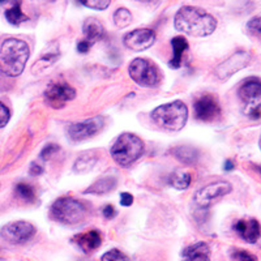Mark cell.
<instances>
[{
    "instance_id": "13",
    "label": "cell",
    "mask_w": 261,
    "mask_h": 261,
    "mask_svg": "<svg viewBox=\"0 0 261 261\" xmlns=\"http://www.w3.org/2000/svg\"><path fill=\"white\" fill-rule=\"evenodd\" d=\"M196 119L201 122H213L214 119L220 118L221 107L213 95H202L193 106Z\"/></svg>"
},
{
    "instance_id": "19",
    "label": "cell",
    "mask_w": 261,
    "mask_h": 261,
    "mask_svg": "<svg viewBox=\"0 0 261 261\" xmlns=\"http://www.w3.org/2000/svg\"><path fill=\"white\" fill-rule=\"evenodd\" d=\"M171 46L174 53H172V59L170 60V67L174 69H178L181 65L184 51L188 48V42L184 37L178 36L171 39Z\"/></svg>"
},
{
    "instance_id": "8",
    "label": "cell",
    "mask_w": 261,
    "mask_h": 261,
    "mask_svg": "<svg viewBox=\"0 0 261 261\" xmlns=\"http://www.w3.org/2000/svg\"><path fill=\"white\" fill-rule=\"evenodd\" d=\"M36 234V227L27 221L9 222L0 230V237L12 244H24Z\"/></svg>"
},
{
    "instance_id": "17",
    "label": "cell",
    "mask_w": 261,
    "mask_h": 261,
    "mask_svg": "<svg viewBox=\"0 0 261 261\" xmlns=\"http://www.w3.org/2000/svg\"><path fill=\"white\" fill-rule=\"evenodd\" d=\"M181 261H211V248L205 242L191 244L183 249Z\"/></svg>"
},
{
    "instance_id": "22",
    "label": "cell",
    "mask_w": 261,
    "mask_h": 261,
    "mask_svg": "<svg viewBox=\"0 0 261 261\" xmlns=\"http://www.w3.org/2000/svg\"><path fill=\"white\" fill-rule=\"evenodd\" d=\"M98 157L95 151H86L83 153L80 157L77 158L76 163H74V170L77 172H86L90 171L93 169V166L97 162Z\"/></svg>"
},
{
    "instance_id": "31",
    "label": "cell",
    "mask_w": 261,
    "mask_h": 261,
    "mask_svg": "<svg viewBox=\"0 0 261 261\" xmlns=\"http://www.w3.org/2000/svg\"><path fill=\"white\" fill-rule=\"evenodd\" d=\"M9 118H11V113H9L8 107L0 102V128L6 127L8 124Z\"/></svg>"
},
{
    "instance_id": "9",
    "label": "cell",
    "mask_w": 261,
    "mask_h": 261,
    "mask_svg": "<svg viewBox=\"0 0 261 261\" xmlns=\"http://www.w3.org/2000/svg\"><path fill=\"white\" fill-rule=\"evenodd\" d=\"M232 191V186L226 180H217L200 188L195 195V202L201 208H209L216 200L228 195Z\"/></svg>"
},
{
    "instance_id": "28",
    "label": "cell",
    "mask_w": 261,
    "mask_h": 261,
    "mask_svg": "<svg viewBox=\"0 0 261 261\" xmlns=\"http://www.w3.org/2000/svg\"><path fill=\"white\" fill-rule=\"evenodd\" d=\"M83 6L88 7L90 9H97V11H103L110 6L111 0H80Z\"/></svg>"
},
{
    "instance_id": "10",
    "label": "cell",
    "mask_w": 261,
    "mask_h": 261,
    "mask_svg": "<svg viewBox=\"0 0 261 261\" xmlns=\"http://www.w3.org/2000/svg\"><path fill=\"white\" fill-rule=\"evenodd\" d=\"M74 97H76V90L68 84L53 83L45 90L46 101L54 109H62L67 102L74 99Z\"/></svg>"
},
{
    "instance_id": "3",
    "label": "cell",
    "mask_w": 261,
    "mask_h": 261,
    "mask_svg": "<svg viewBox=\"0 0 261 261\" xmlns=\"http://www.w3.org/2000/svg\"><path fill=\"white\" fill-rule=\"evenodd\" d=\"M151 119L158 127L167 130H180L188 119V109L181 101L161 105L151 111Z\"/></svg>"
},
{
    "instance_id": "12",
    "label": "cell",
    "mask_w": 261,
    "mask_h": 261,
    "mask_svg": "<svg viewBox=\"0 0 261 261\" xmlns=\"http://www.w3.org/2000/svg\"><path fill=\"white\" fill-rule=\"evenodd\" d=\"M103 125L105 119L102 116H94V118L86 119L81 123L72 124L68 128V135L73 141H81V140L89 139V137L97 135Z\"/></svg>"
},
{
    "instance_id": "21",
    "label": "cell",
    "mask_w": 261,
    "mask_h": 261,
    "mask_svg": "<svg viewBox=\"0 0 261 261\" xmlns=\"http://www.w3.org/2000/svg\"><path fill=\"white\" fill-rule=\"evenodd\" d=\"M191 180H192L191 174L187 171H184V170L178 169L172 172L171 175H170V184H171L172 187L175 188V190H179V191L187 190V188L190 187Z\"/></svg>"
},
{
    "instance_id": "24",
    "label": "cell",
    "mask_w": 261,
    "mask_h": 261,
    "mask_svg": "<svg viewBox=\"0 0 261 261\" xmlns=\"http://www.w3.org/2000/svg\"><path fill=\"white\" fill-rule=\"evenodd\" d=\"M6 18L9 24L12 25H20L21 22L29 20L28 16L24 15L21 11V0H16L15 4L8 11H6Z\"/></svg>"
},
{
    "instance_id": "7",
    "label": "cell",
    "mask_w": 261,
    "mask_h": 261,
    "mask_svg": "<svg viewBox=\"0 0 261 261\" xmlns=\"http://www.w3.org/2000/svg\"><path fill=\"white\" fill-rule=\"evenodd\" d=\"M128 72H129L130 79L141 86H155L160 83V74H158L157 68L153 63L146 59L137 58L132 60Z\"/></svg>"
},
{
    "instance_id": "36",
    "label": "cell",
    "mask_w": 261,
    "mask_h": 261,
    "mask_svg": "<svg viewBox=\"0 0 261 261\" xmlns=\"http://www.w3.org/2000/svg\"><path fill=\"white\" fill-rule=\"evenodd\" d=\"M42 172H43V169H42L39 165H37V163H33L32 167H30V174L36 176V175H41Z\"/></svg>"
},
{
    "instance_id": "14",
    "label": "cell",
    "mask_w": 261,
    "mask_h": 261,
    "mask_svg": "<svg viewBox=\"0 0 261 261\" xmlns=\"http://www.w3.org/2000/svg\"><path fill=\"white\" fill-rule=\"evenodd\" d=\"M155 33L151 29H136L124 37V45L134 51H145L154 45Z\"/></svg>"
},
{
    "instance_id": "20",
    "label": "cell",
    "mask_w": 261,
    "mask_h": 261,
    "mask_svg": "<svg viewBox=\"0 0 261 261\" xmlns=\"http://www.w3.org/2000/svg\"><path fill=\"white\" fill-rule=\"evenodd\" d=\"M172 154L176 160L186 165H193L199 161V150L192 146H178V148L172 149Z\"/></svg>"
},
{
    "instance_id": "38",
    "label": "cell",
    "mask_w": 261,
    "mask_h": 261,
    "mask_svg": "<svg viewBox=\"0 0 261 261\" xmlns=\"http://www.w3.org/2000/svg\"><path fill=\"white\" fill-rule=\"evenodd\" d=\"M139 2H144V3H151V2H155V0H139Z\"/></svg>"
},
{
    "instance_id": "39",
    "label": "cell",
    "mask_w": 261,
    "mask_h": 261,
    "mask_svg": "<svg viewBox=\"0 0 261 261\" xmlns=\"http://www.w3.org/2000/svg\"><path fill=\"white\" fill-rule=\"evenodd\" d=\"M255 170H256V171L261 172V166H255Z\"/></svg>"
},
{
    "instance_id": "15",
    "label": "cell",
    "mask_w": 261,
    "mask_h": 261,
    "mask_svg": "<svg viewBox=\"0 0 261 261\" xmlns=\"http://www.w3.org/2000/svg\"><path fill=\"white\" fill-rule=\"evenodd\" d=\"M234 230L237 234L246 241L247 243H256L261 237V226L255 218H247V220L238 221L234 225Z\"/></svg>"
},
{
    "instance_id": "37",
    "label": "cell",
    "mask_w": 261,
    "mask_h": 261,
    "mask_svg": "<svg viewBox=\"0 0 261 261\" xmlns=\"http://www.w3.org/2000/svg\"><path fill=\"white\" fill-rule=\"evenodd\" d=\"M235 167V163L232 162L231 160H227L225 162V165H223V169L226 170V171H231V170H234Z\"/></svg>"
},
{
    "instance_id": "30",
    "label": "cell",
    "mask_w": 261,
    "mask_h": 261,
    "mask_svg": "<svg viewBox=\"0 0 261 261\" xmlns=\"http://www.w3.org/2000/svg\"><path fill=\"white\" fill-rule=\"evenodd\" d=\"M247 28L252 33H255L258 38H261V16L251 18L247 24Z\"/></svg>"
},
{
    "instance_id": "2",
    "label": "cell",
    "mask_w": 261,
    "mask_h": 261,
    "mask_svg": "<svg viewBox=\"0 0 261 261\" xmlns=\"http://www.w3.org/2000/svg\"><path fill=\"white\" fill-rule=\"evenodd\" d=\"M30 50L27 42L9 38L0 47V72L9 77H17L25 69Z\"/></svg>"
},
{
    "instance_id": "16",
    "label": "cell",
    "mask_w": 261,
    "mask_h": 261,
    "mask_svg": "<svg viewBox=\"0 0 261 261\" xmlns=\"http://www.w3.org/2000/svg\"><path fill=\"white\" fill-rule=\"evenodd\" d=\"M72 242H73L83 252L90 253L101 247L102 237L101 234H99V231H97V230H90V231L76 235V237L72 239Z\"/></svg>"
},
{
    "instance_id": "18",
    "label": "cell",
    "mask_w": 261,
    "mask_h": 261,
    "mask_svg": "<svg viewBox=\"0 0 261 261\" xmlns=\"http://www.w3.org/2000/svg\"><path fill=\"white\" fill-rule=\"evenodd\" d=\"M83 32L86 41H89L92 45L105 36L103 25H102L101 21L95 17L86 18L83 25Z\"/></svg>"
},
{
    "instance_id": "27",
    "label": "cell",
    "mask_w": 261,
    "mask_h": 261,
    "mask_svg": "<svg viewBox=\"0 0 261 261\" xmlns=\"http://www.w3.org/2000/svg\"><path fill=\"white\" fill-rule=\"evenodd\" d=\"M101 261H130V258L125 253H123L122 251L114 248L107 251L101 257Z\"/></svg>"
},
{
    "instance_id": "26",
    "label": "cell",
    "mask_w": 261,
    "mask_h": 261,
    "mask_svg": "<svg viewBox=\"0 0 261 261\" xmlns=\"http://www.w3.org/2000/svg\"><path fill=\"white\" fill-rule=\"evenodd\" d=\"M114 22L119 29H124L132 22V15L127 8H119L114 13Z\"/></svg>"
},
{
    "instance_id": "29",
    "label": "cell",
    "mask_w": 261,
    "mask_h": 261,
    "mask_svg": "<svg viewBox=\"0 0 261 261\" xmlns=\"http://www.w3.org/2000/svg\"><path fill=\"white\" fill-rule=\"evenodd\" d=\"M232 260L234 261H257V257L252 253H249L248 251H243V249H237L232 252Z\"/></svg>"
},
{
    "instance_id": "25",
    "label": "cell",
    "mask_w": 261,
    "mask_h": 261,
    "mask_svg": "<svg viewBox=\"0 0 261 261\" xmlns=\"http://www.w3.org/2000/svg\"><path fill=\"white\" fill-rule=\"evenodd\" d=\"M16 195L18 199H21L25 202H34L36 201V192L32 186L27 183H18L16 186Z\"/></svg>"
},
{
    "instance_id": "1",
    "label": "cell",
    "mask_w": 261,
    "mask_h": 261,
    "mask_svg": "<svg viewBox=\"0 0 261 261\" xmlns=\"http://www.w3.org/2000/svg\"><path fill=\"white\" fill-rule=\"evenodd\" d=\"M174 25L178 32L192 37H208L217 29L214 16L197 7H181L174 18Z\"/></svg>"
},
{
    "instance_id": "33",
    "label": "cell",
    "mask_w": 261,
    "mask_h": 261,
    "mask_svg": "<svg viewBox=\"0 0 261 261\" xmlns=\"http://www.w3.org/2000/svg\"><path fill=\"white\" fill-rule=\"evenodd\" d=\"M120 204L123 206H130V205L134 204V196L128 192H123L120 195Z\"/></svg>"
},
{
    "instance_id": "32",
    "label": "cell",
    "mask_w": 261,
    "mask_h": 261,
    "mask_svg": "<svg viewBox=\"0 0 261 261\" xmlns=\"http://www.w3.org/2000/svg\"><path fill=\"white\" fill-rule=\"evenodd\" d=\"M57 151H59V146L55 145V144H50V145H47L45 149H43V150H42L41 158L45 161L50 160V158L53 157V155L55 154Z\"/></svg>"
},
{
    "instance_id": "6",
    "label": "cell",
    "mask_w": 261,
    "mask_h": 261,
    "mask_svg": "<svg viewBox=\"0 0 261 261\" xmlns=\"http://www.w3.org/2000/svg\"><path fill=\"white\" fill-rule=\"evenodd\" d=\"M239 98L243 102V113L251 119L261 118V81L249 79L239 88Z\"/></svg>"
},
{
    "instance_id": "11",
    "label": "cell",
    "mask_w": 261,
    "mask_h": 261,
    "mask_svg": "<svg viewBox=\"0 0 261 261\" xmlns=\"http://www.w3.org/2000/svg\"><path fill=\"white\" fill-rule=\"evenodd\" d=\"M251 62V55L247 51H238V53L232 54L231 57L226 59L225 62L221 63L216 68L217 77L221 80H226V79L231 77L232 74L239 72L241 69L246 68L247 65Z\"/></svg>"
},
{
    "instance_id": "4",
    "label": "cell",
    "mask_w": 261,
    "mask_h": 261,
    "mask_svg": "<svg viewBox=\"0 0 261 261\" xmlns=\"http://www.w3.org/2000/svg\"><path fill=\"white\" fill-rule=\"evenodd\" d=\"M53 220L62 225L74 226L85 220L88 211L85 205L73 197H60L51 206Z\"/></svg>"
},
{
    "instance_id": "34",
    "label": "cell",
    "mask_w": 261,
    "mask_h": 261,
    "mask_svg": "<svg viewBox=\"0 0 261 261\" xmlns=\"http://www.w3.org/2000/svg\"><path fill=\"white\" fill-rule=\"evenodd\" d=\"M102 213H103L105 218H107V220H113L114 217L116 216V211L113 205H106V206L102 209Z\"/></svg>"
},
{
    "instance_id": "41",
    "label": "cell",
    "mask_w": 261,
    "mask_h": 261,
    "mask_svg": "<svg viewBox=\"0 0 261 261\" xmlns=\"http://www.w3.org/2000/svg\"><path fill=\"white\" fill-rule=\"evenodd\" d=\"M258 145H260V149H261V137H260V143H258Z\"/></svg>"
},
{
    "instance_id": "23",
    "label": "cell",
    "mask_w": 261,
    "mask_h": 261,
    "mask_svg": "<svg viewBox=\"0 0 261 261\" xmlns=\"http://www.w3.org/2000/svg\"><path fill=\"white\" fill-rule=\"evenodd\" d=\"M116 187V180L114 178L98 179L94 184H92L85 193H94V195H103V193L111 192Z\"/></svg>"
},
{
    "instance_id": "40",
    "label": "cell",
    "mask_w": 261,
    "mask_h": 261,
    "mask_svg": "<svg viewBox=\"0 0 261 261\" xmlns=\"http://www.w3.org/2000/svg\"><path fill=\"white\" fill-rule=\"evenodd\" d=\"M8 0H0V4H3V3H7Z\"/></svg>"
},
{
    "instance_id": "35",
    "label": "cell",
    "mask_w": 261,
    "mask_h": 261,
    "mask_svg": "<svg viewBox=\"0 0 261 261\" xmlns=\"http://www.w3.org/2000/svg\"><path fill=\"white\" fill-rule=\"evenodd\" d=\"M90 47H92V43H90L89 41H86V39H84V41H80L77 43V51L80 54H86L88 51L90 50Z\"/></svg>"
},
{
    "instance_id": "5",
    "label": "cell",
    "mask_w": 261,
    "mask_h": 261,
    "mask_svg": "<svg viewBox=\"0 0 261 261\" xmlns=\"http://www.w3.org/2000/svg\"><path fill=\"white\" fill-rule=\"evenodd\" d=\"M144 153L143 140L134 134H123L111 146V155L120 166H129Z\"/></svg>"
}]
</instances>
